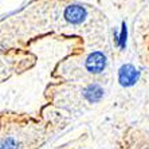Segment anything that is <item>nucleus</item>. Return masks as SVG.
I'll return each mask as SVG.
<instances>
[{"label":"nucleus","mask_w":149,"mask_h":149,"mask_svg":"<svg viewBox=\"0 0 149 149\" xmlns=\"http://www.w3.org/2000/svg\"><path fill=\"white\" fill-rule=\"evenodd\" d=\"M126 38H128V28H126V24L122 23V30H121V35L118 36V46L121 47V49H125V46H126Z\"/></svg>","instance_id":"39448f33"},{"label":"nucleus","mask_w":149,"mask_h":149,"mask_svg":"<svg viewBox=\"0 0 149 149\" xmlns=\"http://www.w3.org/2000/svg\"><path fill=\"white\" fill-rule=\"evenodd\" d=\"M83 97L86 98L89 102H91V104L98 102L101 98L104 97V89L100 85L91 83V85H89V86H86L83 89Z\"/></svg>","instance_id":"20e7f679"},{"label":"nucleus","mask_w":149,"mask_h":149,"mask_svg":"<svg viewBox=\"0 0 149 149\" xmlns=\"http://www.w3.org/2000/svg\"><path fill=\"white\" fill-rule=\"evenodd\" d=\"M140 78V71L133 65H122L118 70V81L122 86H133Z\"/></svg>","instance_id":"f257e3e1"},{"label":"nucleus","mask_w":149,"mask_h":149,"mask_svg":"<svg viewBox=\"0 0 149 149\" xmlns=\"http://www.w3.org/2000/svg\"><path fill=\"white\" fill-rule=\"evenodd\" d=\"M87 71H90L93 74L102 73L104 69L106 67V56L100 51H94L87 56L86 63H85Z\"/></svg>","instance_id":"f03ea898"},{"label":"nucleus","mask_w":149,"mask_h":149,"mask_svg":"<svg viewBox=\"0 0 149 149\" xmlns=\"http://www.w3.org/2000/svg\"><path fill=\"white\" fill-rule=\"evenodd\" d=\"M0 149H17V144L14 139H4L0 141Z\"/></svg>","instance_id":"423d86ee"},{"label":"nucleus","mask_w":149,"mask_h":149,"mask_svg":"<svg viewBox=\"0 0 149 149\" xmlns=\"http://www.w3.org/2000/svg\"><path fill=\"white\" fill-rule=\"evenodd\" d=\"M86 10L79 4H71L65 10V17L66 20L73 24H79L86 19Z\"/></svg>","instance_id":"7ed1b4c3"}]
</instances>
